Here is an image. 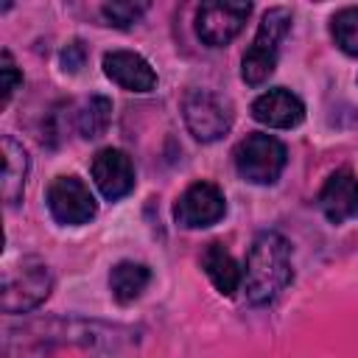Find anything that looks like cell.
I'll use <instances>...</instances> for the list:
<instances>
[{"label": "cell", "instance_id": "cell-2", "mask_svg": "<svg viewBox=\"0 0 358 358\" xmlns=\"http://www.w3.org/2000/svg\"><path fill=\"white\" fill-rule=\"evenodd\" d=\"M53 288L50 268L39 257H20L14 266L3 268L0 305L6 313H28L48 299Z\"/></svg>", "mask_w": 358, "mask_h": 358}, {"label": "cell", "instance_id": "cell-11", "mask_svg": "<svg viewBox=\"0 0 358 358\" xmlns=\"http://www.w3.org/2000/svg\"><path fill=\"white\" fill-rule=\"evenodd\" d=\"M103 73L129 92H151L157 87L154 67L134 50H109L103 56Z\"/></svg>", "mask_w": 358, "mask_h": 358}, {"label": "cell", "instance_id": "cell-9", "mask_svg": "<svg viewBox=\"0 0 358 358\" xmlns=\"http://www.w3.org/2000/svg\"><path fill=\"white\" fill-rule=\"evenodd\" d=\"M90 171H92L95 187L101 190V196L106 201H117V199L129 196L134 187V165H131L129 154L120 148H101L92 157Z\"/></svg>", "mask_w": 358, "mask_h": 358}, {"label": "cell", "instance_id": "cell-18", "mask_svg": "<svg viewBox=\"0 0 358 358\" xmlns=\"http://www.w3.org/2000/svg\"><path fill=\"white\" fill-rule=\"evenodd\" d=\"M145 11H148V3H143V0H137V3H131V0H115V3H103V8H101L103 20L109 25H115V28L134 25Z\"/></svg>", "mask_w": 358, "mask_h": 358}, {"label": "cell", "instance_id": "cell-7", "mask_svg": "<svg viewBox=\"0 0 358 358\" xmlns=\"http://www.w3.org/2000/svg\"><path fill=\"white\" fill-rule=\"evenodd\" d=\"M249 14V3H201L196 11V34L204 45L224 48L241 34Z\"/></svg>", "mask_w": 358, "mask_h": 358}, {"label": "cell", "instance_id": "cell-1", "mask_svg": "<svg viewBox=\"0 0 358 358\" xmlns=\"http://www.w3.org/2000/svg\"><path fill=\"white\" fill-rule=\"evenodd\" d=\"M291 243L280 232H263L249 249L246 268H243V291L252 305L274 302L291 282Z\"/></svg>", "mask_w": 358, "mask_h": 358}, {"label": "cell", "instance_id": "cell-14", "mask_svg": "<svg viewBox=\"0 0 358 358\" xmlns=\"http://www.w3.org/2000/svg\"><path fill=\"white\" fill-rule=\"evenodd\" d=\"M0 154H3V176H0V193L8 207H14L22 199L25 190V176H28V154L14 137L0 140Z\"/></svg>", "mask_w": 358, "mask_h": 358}, {"label": "cell", "instance_id": "cell-16", "mask_svg": "<svg viewBox=\"0 0 358 358\" xmlns=\"http://www.w3.org/2000/svg\"><path fill=\"white\" fill-rule=\"evenodd\" d=\"M109 120H112V101L106 95H92L78 109L76 129H78V134L84 140H95V137H101L109 129Z\"/></svg>", "mask_w": 358, "mask_h": 358}, {"label": "cell", "instance_id": "cell-12", "mask_svg": "<svg viewBox=\"0 0 358 358\" xmlns=\"http://www.w3.org/2000/svg\"><path fill=\"white\" fill-rule=\"evenodd\" d=\"M319 207L330 224L358 218V179L350 171H336L319 190Z\"/></svg>", "mask_w": 358, "mask_h": 358}, {"label": "cell", "instance_id": "cell-4", "mask_svg": "<svg viewBox=\"0 0 358 358\" xmlns=\"http://www.w3.org/2000/svg\"><path fill=\"white\" fill-rule=\"evenodd\" d=\"M232 157H235V171L241 173V179L252 185H271L282 173L288 151L277 137L255 131V134H246L235 145Z\"/></svg>", "mask_w": 358, "mask_h": 358}, {"label": "cell", "instance_id": "cell-10", "mask_svg": "<svg viewBox=\"0 0 358 358\" xmlns=\"http://www.w3.org/2000/svg\"><path fill=\"white\" fill-rule=\"evenodd\" d=\"M252 117L268 129H294L305 117V103L285 87H274L255 98Z\"/></svg>", "mask_w": 358, "mask_h": 358}, {"label": "cell", "instance_id": "cell-17", "mask_svg": "<svg viewBox=\"0 0 358 358\" xmlns=\"http://www.w3.org/2000/svg\"><path fill=\"white\" fill-rule=\"evenodd\" d=\"M330 34L347 56H358V6L341 8L330 20Z\"/></svg>", "mask_w": 358, "mask_h": 358}, {"label": "cell", "instance_id": "cell-13", "mask_svg": "<svg viewBox=\"0 0 358 358\" xmlns=\"http://www.w3.org/2000/svg\"><path fill=\"white\" fill-rule=\"evenodd\" d=\"M201 268L210 277V282L215 285V291L224 294V296H232L241 288V282H243L241 266L235 263V257L229 255V249L224 243H218V241H213V243L204 246V252H201Z\"/></svg>", "mask_w": 358, "mask_h": 358}, {"label": "cell", "instance_id": "cell-3", "mask_svg": "<svg viewBox=\"0 0 358 358\" xmlns=\"http://www.w3.org/2000/svg\"><path fill=\"white\" fill-rule=\"evenodd\" d=\"M291 31V11L288 8H268L257 25V34L252 39V48L243 53L241 62V76L246 84L260 87L277 67V56H280V42L285 39V34Z\"/></svg>", "mask_w": 358, "mask_h": 358}, {"label": "cell", "instance_id": "cell-20", "mask_svg": "<svg viewBox=\"0 0 358 358\" xmlns=\"http://www.w3.org/2000/svg\"><path fill=\"white\" fill-rule=\"evenodd\" d=\"M84 59H87V50H84V45L76 39V42H70L64 50H62V67L67 70V73H78L81 67H84Z\"/></svg>", "mask_w": 358, "mask_h": 358}, {"label": "cell", "instance_id": "cell-15", "mask_svg": "<svg viewBox=\"0 0 358 358\" xmlns=\"http://www.w3.org/2000/svg\"><path fill=\"white\" fill-rule=\"evenodd\" d=\"M151 282V268L134 260H120L112 271H109V291L120 305L134 302Z\"/></svg>", "mask_w": 358, "mask_h": 358}, {"label": "cell", "instance_id": "cell-19", "mask_svg": "<svg viewBox=\"0 0 358 358\" xmlns=\"http://www.w3.org/2000/svg\"><path fill=\"white\" fill-rule=\"evenodd\" d=\"M20 84H22V76H20L11 53L3 50L0 53V106H8V101H11V95L17 92Z\"/></svg>", "mask_w": 358, "mask_h": 358}, {"label": "cell", "instance_id": "cell-8", "mask_svg": "<svg viewBox=\"0 0 358 358\" xmlns=\"http://www.w3.org/2000/svg\"><path fill=\"white\" fill-rule=\"evenodd\" d=\"M227 213V199L213 182H193L173 204V218L185 229H201L221 221Z\"/></svg>", "mask_w": 358, "mask_h": 358}, {"label": "cell", "instance_id": "cell-6", "mask_svg": "<svg viewBox=\"0 0 358 358\" xmlns=\"http://www.w3.org/2000/svg\"><path fill=\"white\" fill-rule=\"evenodd\" d=\"M48 210L64 227L87 224L95 215V196L78 176H56L48 185Z\"/></svg>", "mask_w": 358, "mask_h": 358}, {"label": "cell", "instance_id": "cell-5", "mask_svg": "<svg viewBox=\"0 0 358 358\" xmlns=\"http://www.w3.org/2000/svg\"><path fill=\"white\" fill-rule=\"evenodd\" d=\"M182 112L187 131L201 143L224 137L232 126V103L213 90H190L185 95Z\"/></svg>", "mask_w": 358, "mask_h": 358}]
</instances>
